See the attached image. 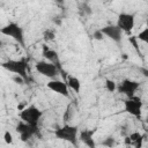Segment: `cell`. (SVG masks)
Instances as JSON below:
<instances>
[{
	"mask_svg": "<svg viewBox=\"0 0 148 148\" xmlns=\"http://www.w3.org/2000/svg\"><path fill=\"white\" fill-rule=\"evenodd\" d=\"M2 67L8 72L14 73L16 76H21L24 82L29 81V64L27 58L22 57L20 59H8L7 61L2 62Z\"/></svg>",
	"mask_w": 148,
	"mask_h": 148,
	"instance_id": "cell-1",
	"label": "cell"
},
{
	"mask_svg": "<svg viewBox=\"0 0 148 148\" xmlns=\"http://www.w3.org/2000/svg\"><path fill=\"white\" fill-rule=\"evenodd\" d=\"M79 127L71 124H65L61 127H58L54 131V135L57 139L67 141L72 145H76L79 140Z\"/></svg>",
	"mask_w": 148,
	"mask_h": 148,
	"instance_id": "cell-2",
	"label": "cell"
},
{
	"mask_svg": "<svg viewBox=\"0 0 148 148\" xmlns=\"http://www.w3.org/2000/svg\"><path fill=\"white\" fill-rule=\"evenodd\" d=\"M1 34L10 37L12 39H14L17 44H20L21 46H25V39H24V31L21 28L20 24H17L16 22H9L6 25H3L1 28Z\"/></svg>",
	"mask_w": 148,
	"mask_h": 148,
	"instance_id": "cell-3",
	"label": "cell"
},
{
	"mask_svg": "<svg viewBox=\"0 0 148 148\" xmlns=\"http://www.w3.org/2000/svg\"><path fill=\"white\" fill-rule=\"evenodd\" d=\"M18 117H20L21 120H23V121H25V123H28L30 125L38 126L39 125V121H40V119L43 117V111L38 106L31 104L29 106L23 108L20 111Z\"/></svg>",
	"mask_w": 148,
	"mask_h": 148,
	"instance_id": "cell-4",
	"label": "cell"
},
{
	"mask_svg": "<svg viewBox=\"0 0 148 148\" xmlns=\"http://www.w3.org/2000/svg\"><path fill=\"white\" fill-rule=\"evenodd\" d=\"M35 68L36 71L42 74L43 76L52 80V79H56L58 76V74L60 72H62L61 67H59L58 65L51 62V61H46V60H40V61H37L36 65H35Z\"/></svg>",
	"mask_w": 148,
	"mask_h": 148,
	"instance_id": "cell-5",
	"label": "cell"
},
{
	"mask_svg": "<svg viewBox=\"0 0 148 148\" xmlns=\"http://www.w3.org/2000/svg\"><path fill=\"white\" fill-rule=\"evenodd\" d=\"M142 108H143V102H142L140 96L134 95L131 97H126V99L124 101L125 112L130 113L131 116H133L135 118H141Z\"/></svg>",
	"mask_w": 148,
	"mask_h": 148,
	"instance_id": "cell-6",
	"label": "cell"
},
{
	"mask_svg": "<svg viewBox=\"0 0 148 148\" xmlns=\"http://www.w3.org/2000/svg\"><path fill=\"white\" fill-rule=\"evenodd\" d=\"M116 24L123 30L124 34H131L135 27V14L127 12L119 13Z\"/></svg>",
	"mask_w": 148,
	"mask_h": 148,
	"instance_id": "cell-7",
	"label": "cell"
},
{
	"mask_svg": "<svg viewBox=\"0 0 148 148\" xmlns=\"http://www.w3.org/2000/svg\"><path fill=\"white\" fill-rule=\"evenodd\" d=\"M16 132L20 135V139L22 141H28L29 139H31L32 136H35L36 134H38L39 132V127L35 126V125H30L23 120H20L16 125Z\"/></svg>",
	"mask_w": 148,
	"mask_h": 148,
	"instance_id": "cell-8",
	"label": "cell"
},
{
	"mask_svg": "<svg viewBox=\"0 0 148 148\" xmlns=\"http://www.w3.org/2000/svg\"><path fill=\"white\" fill-rule=\"evenodd\" d=\"M139 88H140V82L131 79H125L117 84V90L120 94L125 95L126 97L134 96Z\"/></svg>",
	"mask_w": 148,
	"mask_h": 148,
	"instance_id": "cell-9",
	"label": "cell"
},
{
	"mask_svg": "<svg viewBox=\"0 0 148 148\" xmlns=\"http://www.w3.org/2000/svg\"><path fill=\"white\" fill-rule=\"evenodd\" d=\"M46 87L52 90L53 92L64 96V97H69V87L66 83V81L58 80V79H52L46 83Z\"/></svg>",
	"mask_w": 148,
	"mask_h": 148,
	"instance_id": "cell-10",
	"label": "cell"
},
{
	"mask_svg": "<svg viewBox=\"0 0 148 148\" xmlns=\"http://www.w3.org/2000/svg\"><path fill=\"white\" fill-rule=\"evenodd\" d=\"M101 31L103 32L104 36L109 37L111 40H113L117 44H120L123 40V30L117 25V24H109L103 28H101Z\"/></svg>",
	"mask_w": 148,
	"mask_h": 148,
	"instance_id": "cell-11",
	"label": "cell"
},
{
	"mask_svg": "<svg viewBox=\"0 0 148 148\" xmlns=\"http://www.w3.org/2000/svg\"><path fill=\"white\" fill-rule=\"evenodd\" d=\"M94 131L92 130H83V131H81L80 133H79V139L86 145V146H88V147H95V141H94V139H92V136H94Z\"/></svg>",
	"mask_w": 148,
	"mask_h": 148,
	"instance_id": "cell-12",
	"label": "cell"
},
{
	"mask_svg": "<svg viewBox=\"0 0 148 148\" xmlns=\"http://www.w3.org/2000/svg\"><path fill=\"white\" fill-rule=\"evenodd\" d=\"M43 56H44V58H46V60H49V61H51V62L58 65L59 67H61V66H60L59 56H58V52H57V51L44 46V47H43Z\"/></svg>",
	"mask_w": 148,
	"mask_h": 148,
	"instance_id": "cell-13",
	"label": "cell"
},
{
	"mask_svg": "<svg viewBox=\"0 0 148 148\" xmlns=\"http://www.w3.org/2000/svg\"><path fill=\"white\" fill-rule=\"evenodd\" d=\"M142 140H143V136L141 133L139 132H133L131 133L128 136L125 138V142L130 146H134V147H140L142 145Z\"/></svg>",
	"mask_w": 148,
	"mask_h": 148,
	"instance_id": "cell-14",
	"label": "cell"
},
{
	"mask_svg": "<svg viewBox=\"0 0 148 148\" xmlns=\"http://www.w3.org/2000/svg\"><path fill=\"white\" fill-rule=\"evenodd\" d=\"M66 83L68 84L69 89H72L75 94H80V90H81V81H80L76 76L67 75V77H66Z\"/></svg>",
	"mask_w": 148,
	"mask_h": 148,
	"instance_id": "cell-15",
	"label": "cell"
},
{
	"mask_svg": "<svg viewBox=\"0 0 148 148\" xmlns=\"http://www.w3.org/2000/svg\"><path fill=\"white\" fill-rule=\"evenodd\" d=\"M136 39H138V40H141V42H143V43H146V44L148 45V27H146L145 29H142V30L138 34Z\"/></svg>",
	"mask_w": 148,
	"mask_h": 148,
	"instance_id": "cell-16",
	"label": "cell"
},
{
	"mask_svg": "<svg viewBox=\"0 0 148 148\" xmlns=\"http://www.w3.org/2000/svg\"><path fill=\"white\" fill-rule=\"evenodd\" d=\"M105 88L108 91L110 92H113L117 90V83L113 81V80H110V79H106L105 80Z\"/></svg>",
	"mask_w": 148,
	"mask_h": 148,
	"instance_id": "cell-17",
	"label": "cell"
},
{
	"mask_svg": "<svg viewBox=\"0 0 148 148\" xmlns=\"http://www.w3.org/2000/svg\"><path fill=\"white\" fill-rule=\"evenodd\" d=\"M92 38L96 39V40H102V39L104 38V35H103V32L101 31V29L94 31V34H92Z\"/></svg>",
	"mask_w": 148,
	"mask_h": 148,
	"instance_id": "cell-18",
	"label": "cell"
},
{
	"mask_svg": "<svg viewBox=\"0 0 148 148\" xmlns=\"http://www.w3.org/2000/svg\"><path fill=\"white\" fill-rule=\"evenodd\" d=\"M3 139H5V142H6V143H12V142H13L12 133H10L9 131H6V132H5V135H3Z\"/></svg>",
	"mask_w": 148,
	"mask_h": 148,
	"instance_id": "cell-19",
	"label": "cell"
},
{
	"mask_svg": "<svg viewBox=\"0 0 148 148\" xmlns=\"http://www.w3.org/2000/svg\"><path fill=\"white\" fill-rule=\"evenodd\" d=\"M44 36H45V37H44L45 39H52V38L54 37V32L49 30V31H46V32L44 34Z\"/></svg>",
	"mask_w": 148,
	"mask_h": 148,
	"instance_id": "cell-20",
	"label": "cell"
},
{
	"mask_svg": "<svg viewBox=\"0 0 148 148\" xmlns=\"http://www.w3.org/2000/svg\"><path fill=\"white\" fill-rule=\"evenodd\" d=\"M109 139V142H103V145H105V146H112V145H114V139L113 138H108Z\"/></svg>",
	"mask_w": 148,
	"mask_h": 148,
	"instance_id": "cell-21",
	"label": "cell"
},
{
	"mask_svg": "<svg viewBox=\"0 0 148 148\" xmlns=\"http://www.w3.org/2000/svg\"><path fill=\"white\" fill-rule=\"evenodd\" d=\"M54 1H56V2H57V3H60V5H61V3H64V2H65V0H54Z\"/></svg>",
	"mask_w": 148,
	"mask_h": 148,
	"instance_id": "cell-22",
	"label": "cell"
},
{
	"mask_svg": "<svg viewBox=\"0 0 148 148\" xmlns=\"http://www.w3.org/2000/svg\"><path fill=\"white\" fill-rule=\"evenodd\" d=\"M146 123L148 124V114H147V117H146Z\"/></svg>",
	"mask_w": 148,
	"mask_h": 148,
	"instance_id": "cell-23",
	"label": "cell"
}]
</instances>
